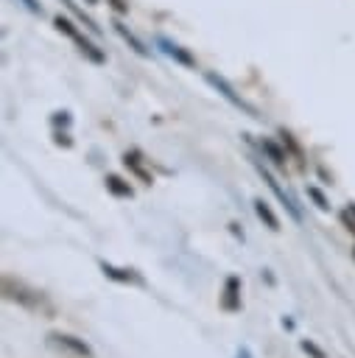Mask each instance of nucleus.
Returning <instances> with one entry per match:
<instances>
[{
	"mask_svg": "<svg viewBox=\"0 0 355 358\" xmlns=\"http://www.w3.org/2000/svg\"><path fill=\"white\" fill-rule=\"evenodd\" d=\"M307 196H310V199H313V201H316L321 210H327V207H330V204H327V199L321 196V190H316V187H307Z\"/></svg>",
	"mask_w": 355,
	"mask_h": 358,
	"instance_id": "11",
	"label": "nucleus"
},
{
	"mask_svg": "<svg viewBox=\"0 0 355 358\" xmlns=\"http://www.w3.org/2000/svg\"><path fill=\"white\" fill-rule=\"evenodd\" d=\"M207 81H210V84H212V87H215V90H218V92H221V95H224L226 101H232V103H235L238 109H243V112L254 115V109H252V106H246V103H243V101H240V98H238V95L232 92V87H229V84H226V81H224L221 76H215V73H207Z\"/></svg>",
	"mask_w": 355,
	"mask_h": 358,
	"instance_id": "4",
	"label": "nucleus"
},
{
	"mask_svg": "<svg viewBox=\"0 0 355 358\" xmlns=\"http://www.w3.org/2000/svg\"><path fill=\"white\" fill-rule=\"evenodd\" d=\"M64 3H67V0H64Z\"/></svg>",
	"mask_w": 355,
	"mask_h": 358,
	"instance_id": "16",
	"label": "nucleus"
},
{
	"mask_svg": "<svg viewBox=\"0 0 355 358\" xmlns=\"http://www.w3.org/2000/svg\"><path fill=\"white\" fill-rule=\"evenodd\" d=\"M341 221H344V227L355 235V201H349V204L341 210Z\"/></svg>",
	"mask_w": 355,
	"mask_h": 358,
	"instance_id": "8",
	"label": "nucleus"
},
{
	"mask_svg": "<svg viewBox=\"0 0 355 358\" xmlns=\"http://www.w3.org/2000/svg\"><path fill=\"white\" fill-rule=\"evenodd\" d=\"M48 341H50L53 347H59V350L75 355V358H95L92 347H89L84 338H75V336H67V333H48Z\"/></svg>",
	"mask_w": 355,
	"mask_h": 358,
	"instance_id": "1",
	"label": "nucleus"
},
{
	"mask_svg": "<svg viewBox=\"0 0 355 358\" xmlns=\"http://www.w3.org/2000/svg\"><path fill=\"white\" fill-rule=\"evenodd\" d=\"M302 350H305V352H310L313 358H324V352H321V350H319V347H316L313 341H307V338L302 341Z\"/></svg>",
	"mask_w": 355,
	"mask_h": 358,
	"instance_id": "12",
	"label": "nucleus"
},
{
	"mask_svg": "<svg viewBox=\"0 0 355 358\" xmlns=\"http://www.w3.org/2000/svg\"><path fill=\"white\" fill-rule=\"evenodd\" d=\"M56 25H59V31H64V34H70V36H73V39H75V42L81 45V50H84V53H87V56H89L92 62H103V56H101V53L95 50V45H89V42H87V39H84V36H81V34H78V31H75V28H73L70 22H67V20H61V17H56Z\"/></svg>",
	"mask_w": 355,
	"mask_h": 358,
	"instance_id": "3",
	"label": "nucleus"
},
{
	"mask_svg": "<svg viewBox=\"0 0 355 358\" xmlns=\"http://www.w3.org/2000/svg\"><path fill=\"white\" fill-rule=\"evenodd\" d=\"M352 257H355V249H352Z\"/></svg>",
	"mask_w": 355,
	"mask_h": 358,
	"instance_id": "14",
	"label": "nucleus"
},
{
	"mask_svg": "<svg viewBox=\"0 0 355 358\" xmlns=\"http://www.w3.org/2000/svg\"><path fill=\"white\" fill-rule=\"evenodd\" d=\"M25 6H28V8H31V11H39V6H36V3H34V0H25Z\"/></svg>",
	"mask_w": 355,
	"mask_h": 358,
	"instance_id": "13",
	"label": "nucleus"
},
{
	"mask_svg": "<svg viewBox=\"0 0 355 358\" xmlns=\"http://www.w3.org/2000/svg\"><path fill=\"white\" fill-rule=\"evenodd\" d=\"M221 308L229 310V313L240 310V277H235V274L226 277V282H224V294H221Z\"/></svg>",
	"mask_w": 355,
	"mask_h": 358,
	"instance_id": "2",
	"label": "nucleus"
},
{
	"mask_svg": "<svg viewBox=\"0 0 355 358\" xmlns=\"http://www.w3.org/2000/svg\"><path fill=\"white\" fill-rule=\"evenodd\" d=\"M159 45H162V48H165V50H168V53H171V56H176V59H179V62H184V64H193V59H190V56H187V53H182V50H179V48H176V45H171V42H165V39H162V42H159Z\"/></svg>",
	"mask_w": 355,
	"mask_h": 358,
	"instance_id": "9",
	"label": "nucleus"
},
{
	"mask_svg": "<svg viewBox=\"0 0 355 358\" xmlns=\"http://www.w3.org/2000/svg\"><path fill=\"white\" fill-rule=\"evenodd\" d=\"M101 271H103L109 280H117V282H143V280L134 274V268H115V266L106 263V260H101Z\"/></svg>",
	"mask_w": 355,
	"mask_h": 358,
	"instance_id": "5",
	"label": "nucleus"
},
{
	"mask_svg": "<svg viewBox=\"0 0 355 358\" xmlns=\"http://www.w3.org/2000/svg\"><path fill=\"white\" fill-rule=\"evenodd\" d=\"M89 3H95V0H89Z\"/></svg>",
	"mask_w": 355,
	"mask_h": 358,
	"instance_id": "15",
	"label": "nucleus"
},
{
	"mask_svg": "<svg viewBox=\"0 0 355 358\" xmlns=\"http://www.w3.org/2000/svg\"><path fill=\"white\" fill-rule=\"evenodd\" d=\"M254 213L260 215V221H266V227H268V229H274V232L280 229V218L274 215V210L268 207V201H263V199H254Z\"/></svg>",
	"mask_w": 355,
	"mask_h": 358,
	"instance_id": "6",
	"label": "nucleus"
},
{
	"mask_svg": "<svg viewBox=\"0 0 355 358\" xmlns=\"http://www.w3.org/2000/svg\"><path fill=\"white\" fill-rule=\"evenodd\" d=\"M106 190H109V193H115V196H120V199H131V196H134L131 185H129V182H123V179H120V176H115V173H109V176H106Z\"/></svg>",
	"mask_w": 355,
	"mask_h": 358,
	"instance_id": "7",
	"label": "nucleus"
},
{
	"mask_svg": "<svg viewBox=\"0 0 355 358\" xmlns=\"http://www.w3.org/2000/svg\"><path fill=\"white\" fill-rule=\"evenodd\" d=\"M263 151H268V157H271L277 165H285V154H282L277 145H271V143H263Z\"/></svg>",
	"mask_w": 355,
	"mask_h": 358,
	"instance_id": "10",
	"label": "nucleus"
}]
</instances>
